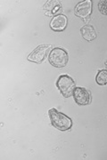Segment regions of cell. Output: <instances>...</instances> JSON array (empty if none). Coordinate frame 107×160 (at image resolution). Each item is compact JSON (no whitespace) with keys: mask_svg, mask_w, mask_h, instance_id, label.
Masks as SVG:
<instances>
[{"mask_svg":"<svg viewBox=\"0 0 107 160\" xmlns=\"http://www.w3.org/2000/svg\"><path fill=\"white\" fill-rule=\"evenodd\" d=\"M80 32L82 35V38L88 42H91V41H93L96 38V29L93 26H91L89 24L84 25L80 29Z\"/></svg>","mask_w":107,"mask_h":160,"instance_id":"8","label":"cell"},{"mask_svg":"<svg viewBox=\"0 0 107 160\" xmlns=\"http://www.w3.org/2000/svg\"><path fill=\"white\" fill-rule=\"evenodd\" d=\"M58 90L64 98H69L73 95V92L76 88V85L73 78L68 75H61L56 81Z\"/></svg>","mask_w":107,"mask_h":160,"instance_id":"2","label":"cell"},{"mask_svg":"<svg viewBox=\"0 0 107 160\" xmlns=\"http://www.w3.org/2000/svg\"><path fill=\"white\" fill-rule=\"evenodd\" d=\"M51 47V45H40L29 54L27 60L34 63L43 62Z\"/></svg>","mask_w":107,"mask_h":160,"instance_id":"4","label":"cell"},{"mask_svg":"<svg viewBox=\"0 0 107 160\" xmlns=\"http://www.w3.org/2000/svg\"><path fill=\"white\" fill-rule=\"evenodd\" d=\"M68 24V19L63 14H57L52 18L50 22V28L54 31H63L66 29Z\"/></svg>","mask_w":107,"mask_h":160,"instance_id":"7","label":"cell"},{"mask_svg":"<svg viewBox=\"0 0 107 160\" xmlns=\"http://www.w3.org/2000/svg\"><path fill=\"white\" fill-rule=\"evenodd\" d=\"M98 10L104 15H107V0H101L98 3Z\"/></svg>","mask_w":107,"mask_h":160,"instance_id":"11","label":"cell"},{"mask_svg":"<svg viewBox=\"0 0 107 160\" xmlns=\"http://www.w3.org/2000/svg\"><path fill=\"white\" fill-rule=\"evenodd\" d=\"M72 96L75 102L80 106H86L91 102L90 92L84 87H76Z\"/></svg>","mask_w":107,"mask_h":160,"instance_id":"5","label":"cell"},{"mask_svg":"<svg viewBox=\"0 0 107 160\" xmlns=\"http://www.w3.org/2000/svg\"><path fill=\"white\" fill-rule=\"evenodd\" d=\"M74 13L77 17L86 20V18L90 17L92 13V1L91 0H85L79 2L75 6Z\"/></svg>","mask_w":107,"mask_h":160,"instance_id":"6","label":"cell"},{"mask_svg":"<svg viewBox=\"0 0 107 160\" xmlns=\"http://www.w3.org/2000/svg\"><path fill=\"white\" fill-rule=\"evenodd\" d=\"M60 8H61V5L58 1H46L45 6H43L44 10L49 11L52 14L56 13V11H59Z\"/></svg>","mask_w":107,"mask_h":160,"instance_id":"9","label":"cell"},{"mask_svg":"<svg viewBox=\"0 0 107 160\" xmlns=\"http://www.w3.org/2000/svg\"><path fill=\"white\" fill-rule=\"evenodd\" d=\"M48 116L50 118L51 124L57 130L65 132L70 130L72 126V120L68 116L58 111L56 109L52 108L48 110Z\"/></svg>","mask_w":107,"mask_h":160,"instance_id":"1","label":"cell"},{"mask_svg":"<svg viewBox=\"0 0 107 160\" xmlns=\"http://www.w3.org/2000/svg\"><path fill=\"white\" fill-rule=\"evenodd\" d=\"M96 81L99 86L107 85V69H101L97 72Z\"/></svg>","mask_w":107,"mask_h":160,"instance_id":"10","label":"cell"},{"mask_svg":"<svg viewBox=\"0 0 107 160\" xmlns=\"http://www.w3.org/2000/svg\"><path fill=\"white\" fill-rule=\"evenodd\" d=\"M105 67L107 68V60H106V62H105Z\"/></svg>","mask_w":107,"mask_h":160,"instance_id":"12","label":"cell"},{"mask_svg":"<svg viewBox=\"0 0 107 160\" xmlns=\"http://www.w3.org/2000/svg\"><path fill=\"white\" fill-rule=\"evenodd\" d=\"M69 56L67 52L60 47L52 49L48 55V61L52 66L56 68H63L67 65Z\"/></svg>","mask_w":107,"mask_h":160,"instance_id":"3","label":"cell"}]
</instances>
